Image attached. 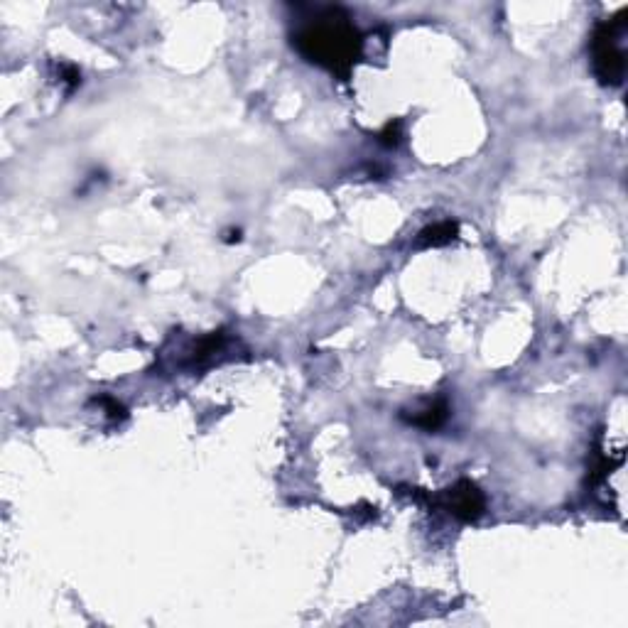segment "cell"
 <instances>
[{
	"label": "cell",
	"mask_w": 628,
	"mask_h": 628,
	"mask_svg": "<svg viewBox=\"0 0 628 628\" xmlns=\"http://www.w3.org/2000/svg\"><path fill=\"white\" fill-rule=\"evenodd\" d=\"M292 47L310 64L349 79L364 54V35L344 10L327 8L292 32Z\"/></svg>",
	"instance_id": "cell-1"
},
{
	"label": "cell",
	"mask_w": 628,
	"mask_h": 628,
	"mask_svg": "<svg viewBox=\"0 0 628 628\" xmlns=\"http://www.w3.org/2000/svg\"><path fill=\"white\" fill-rule=\"evenodd\" d=\"M624 32V20H606L594 27L592 35V67L599 84L621 86L626 77V54L621 50L619 37Z\"/></svg>",
	"instance_id": "cell-2"
},
{
	"label": "cell",
	"mask_w": 628,
	"mask_h": 628,
	"mask_svg": "<svg viewBox=\"0 0 628 628\" xmlns=\"http://www.w3.org/2000/svg\"><path fill=\"white\" fill-rule=\"evenodd\" d=\"M415 496H422L425 501H430L432 506L445 508L449 516H454L462 523H474L484 516L486 511V498L484 491L469 479H459L457 484H452L449 489L442 491V494L430 496V494H420V489H413Z\"/></svg>",
	"instance_id": "cell-3"
},
{
	"label": "cell",
	"mask_w": 628,
	"mask_h": 628,
	"mask_svg": "<svg viewBox=\"0 0 628 628\" xmlns=\"http://www.w3.org/2000/svg\"><path fill=\"white\" fill-rule=\"evenodd\" d=\"M459 234V224L457 221H437V224L425 226V229L418 234V241L415 246L418 248H440L452 243Z\"/></svg>",
	"instance_id": "cell-4"
},
{
	"label": "cell",
	"mask_w": 628,
	"mask_h": 628,
	"mask_svg": "<svg viewBox=\"0 0 628 628\" xmlns=\"http://www.w3.org/2000/svg\"><path fill=\"white\" fill-rule=\"evenodd\" d=\"M447 418H449V408L445 400H432L430 405H425V408L418 410V413L410 415V418H405V420H408L410 425L420 427V430L435 432L445 425Z\"/></svg>",
	"instance_id": "cell-5"
},
{
	"label": "cell",
	"mask_w": 628,
	"mask_h": 628,
	"mask_svg": "<svg viewBox=\"0 0 628 628\" xmlns=\"http://www.w3.org/2000/svg\"><path fill=\"white\" fill-rule=\"evenodd\" d=\"M400 138H403V123L400 121H388L383 126V131L378 133V143L386 145V148H395L400 143Z\"/></svg>",
	"instance_id": "cell-6"
}]
</instances>
